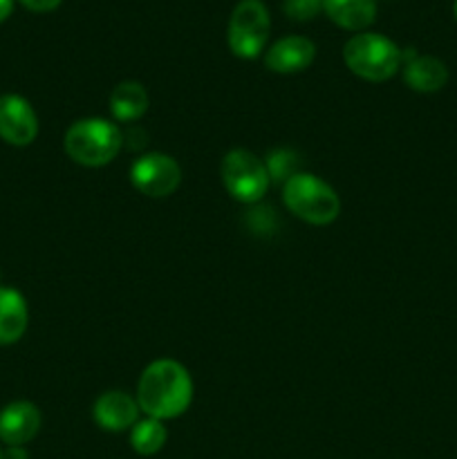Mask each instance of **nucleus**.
Masks as SVG:
<instances>
[{"mask_svg":"<svg viewBox=\"0 0 457 459\" xmlns=\"http://www.w3.org/2000/svg\"><path fill=\"white\" fill-rule=\"evenodd\" d=\"M40 411L31 402H12L0 411V442L25 446L39 435Z\"/></svg>","mask_w":457,"mask_h":459,"instance_id":"nucleus-10","label":"nucleus"},{"mask_svg":"<svg viewBox=\"0 0 457 459\" xmlns=\"http://www.w3.org/2000/svg\"><path fill=\"white\" fill-rule=\"evenodd\" d=\"M323 9V0H285V13L291 21H312Z\"/></svg>","mask_w":457,"mask_h":459,"instance_id":"nucleus-18","label":"nucleus"},{"mask_svg":"<svg viewBox=\"0 0 457 459\" xmlns=\"http://www.w3.org/2000/svg\"><path fill=\"white\" fill-rule=\"evenodd\" d=\"M39 134V117L21 94H0V139L9 146L25 148Z\"/></svg>","mask_w":457,"mask_h":459,"instance_id":"nucleus-8","label":"nucleus"},{"mask_svg":"<svg viewBox=\"0 0 457 459\" xmlns=\"http://www.w3.org/2000/svg\"><path fill=\"white\" fill-rule=\"evenodd\" d=\"M130 182L148 197H168L182 182V169L170 155L148 152L133 164Z\"/></svg>","mask_w":457,"mask_h":459,"instance_id":"nucleus-7","label":"nucleus"},{"mask_svg":"<svg viewBox=\"0 0 457 459\" xmlns=\"http://www.w3.org/2000/svg\"><path fill=\"white\" fill-rule=\"evenodd\" d=\"M139 411L152 420H175L193 402V381L186 368L173 359H157L142 372L137 384Z\"/></svg>","mask_w":457,"mask_h":459,"instance_id":"nucleus-1","label":"nucleus"},{"mask_svg":"<svg viewBox=\"0 0 457 459\" xmlns=\"http://www.w3.org/2000/svg\"><path fill=\"white\" fill-rule=\"evenodd\" d=\"M285 206L309 224H330L339 218L341 200L334 188L321 178L309 173H298L282 184Z\"/></svg>","mask_w":457,"mask_h":459,"instance_id":"nucleus-3","label":"nucleus"},{"mask_svg":"<svg viewBox=\"0 0 457 459\" xmlns=\"http://www.w3.org/2000/svg\"><path fill=\"white\" fill-rule=\"evenodd\" d=\"M3 459H30L25 446H7L3 451Z\"/></svg>","mask_w":457,"mask_h":459,"instance_id":"nucleus-21","label":"nucleus"},{"mask_svg":"<svg viewBox=\"0 0 457 459\" xmlns=\"http://www.w3.org/2000/svg\"><path fill=\"white\" fill-rule=\"evenodd\" d=\"M30 323L25 296L13 287H0V345H13L22 339Z\"/></svg>","mask_w":457,"mask_h":459,"instance_id":"nucleus-13","label":"nucleus"},{"mask_svg":"<svg viewBox=\"0 0 457 459\" xmlns=\"http://www.w3.org/2000/svg\"><path fill=\"white\" fill-rule=\"evenodd\" d=\"M269 39V12L263 0H240L228 18V48L240 58H258Z\"/></svg>","mask_w":457,"mask_h":459,"instance_id":"nucleus-6","label":"nucleus"},{"mask_svg":"<svg viewBox=\"0 0 457 459\" xmlns=\"http://www.w3.org/2000/svg\"><path fill=\"white\" fill-rule=\"evenodd\" d=\"M264 166H267L269 179L276 184H285L287 179L300 173L298 155L294 151H289V148H276V151L269 152V157L264 160Z\"/></svg>","mask_w":457,"mask_h":459,"instance_id":"nucleus-17","label":"nucleus"},{"mask_svg":"<svg viewBox=\"0 0 457 459\" xmlns=\"http://www.w3.org/2000/svg\"><path fill=\"white\" fill-rule=\"evenodd\" d=\"M22 7H27L30 12H39V13H45V12H54V9L61 4V0H21Z\"/></svg>","mask_w":457,"mask_h":459,"instance_id":"nucleus-20","label":"nucleus"},{"mask_svg":"<svg viewBox=\"0 0 457 459\" xmlns=\"http://www.w3.org/2000/svg\"><path fill=\"white\" fill-rule=\"evenodd\" d=\"M13 12V0H0V22L7 21Z\"/></svg>","mask_w":457,"mask_h":459,"instance_id":"nucleus-22","label":"nucleus"},{"mask_svg":"<svg viewBox=\"0 0 457 459\" xmlns=\"http://www.w3.org/2000/svg\"><path fill=\"white\" fill-rule=\"evenodd\" d=\"M220 175L228 195L245 204H258L272 182L264 161L245 148H236L224 155Z\"/></svg>","mask_w":457,"mask_h":459,"instance_id":"nucleus-5","label":"nucleus"},{"mask_svg":"<svg viewBox=\"0 0 457 459\" xmlns=\"http://www.w3.org/2000/svg\"><path fill=\"white\" fill-rule=\"evenodd\" d=\"M0 459H3V448H0Z\"/></svg>","mask_w":457,"mask_h":459,"instance_id":"nucleus-24","label":"nucleus"},{"mask_svg":"<svg viewBox=\"0 0 457 459\" xmlns=\"http://www.w3.org/2000/svg\"><path fill=\"white\" fill-rule=\"evenodd\" d=\"M246 224L258 233L273 231V229H276V215H273L272 206H258V209L249 211V215H246Z\"/></svg>","mask_w":457,"mask_h":459,"instance_id":"nucleus-19","label":"nucleus"},{"mask_svg":"<svg viewBox=\"0 0 457 459\" xmlns=\"http://www.w3.org/2000/svg\"><path fill=\"white\" fill-rule=\"evenodd\" d=\"M401 63L403 81L415 92L433 94L448 83V67L439 58L410 49V52H401Z\"/></svg>","mask_w":457,"mask_h":459,"instance_id":"nucleus-11","label":"nucleus"},{"mask_svg":"<svg viewBox=\"0 0 457 459\" xmlns=\"http://www.w3.org/2000/svg\"><path fill=\"white\" fill-rule=\"evenodd\" d=\"M323 12L343 30L366 31L376 18L375 0H323Z\"/></svg>","mask_w":457,"mask_h":459,"instance_id":"nucleus-14","label":"nucleus"},{"mask_svg":"<svg viewBox=\"0 0 457 459\" xmlns=\"http://www.w3.org/2000/svg\"><path fill=\"white\" fill-rule=\"evenodd\" d=\"M92 415L103 430L121 433L125 429H133L139 421V403L137 399L121 393V390H110L94 402Z\"/></svg>","mask_w":457,"mask_h":459,"instance_id":"nucleus-12","label":"nucleus"},{"mask_svg":"<svg viewBox=\"0 0 457 459\" xmlns=\"http://www.w3.org/2000/svg\"><path fill=\"white\" fill-rule=\"evenodd\" d=\"M166 437H168V433H166V426L161 424L160 420H152V417H148V420L137 421V424L133 426V433H130V444H133L134 453L148 457V455H155V453H160L161 448H164Z\"/></svg>","mask_w":457,"mask_h":459,"instance_id":"nucleus-16","label":"nucleus"},{"mask_svg":"<svg viewBox=\"0 0 457 459\" xmlns=\"http://www.w3.org/2000/svg\"><path fill=\"white\" fill-rule=\"evenodd\" d=\"M453 12H455V18H457V0H455V4H453Z\"/></svg>","mask_w":457,"mask_h":459,"instance_id":"nucleus-23","label":"nucleus"},{"mask_svg":"<svg viewBox=\"0 0 457 459\" xmlns=\"http://www.w3.org/2000/svg\"><path fill=\"white\" fill-rule=\"evenodd\" d=\"M110 110L116 121H134L148 110V92L137 81H124L110 94Z\"/></svg>","mask_w":457,"mask_h":459,"instance_id":"nucleus-15","label":"nucleus"},{"mask_svg":"<svg viewBox=\"0 0 457 459\" xmlns=\"http://www.w3.org/2000/svg\"><path fill=\"white\" fill-rule=\"evenodd\" d=\"M343 61L349 70L366 81H388L401 67V49L390 39L372 31H358L345 43Z\"/></svg>","mask_w":457,"mask_h":459,"instance_id":"nucleus-4","label":"nucleus"},{"mask_svg":"<svg viewBox=\"0 0 457 459\" xmlns=\"http://www.w3.org/2000/svg\"><path fill=\"white\" fill-rule=\"evenodd\" d=\"M316 45L307 36H285L276 40L264 54V65L276 74H296L312 65Z\"/></svg>","mask_w":457,"mask_h":459,"instance_id":"nucleus-9","label":"nucleus"},{"mask_svg":"<svg viewBox=\"0 0 457 459\" xmlns=\"http://www.w3.org/2000/svg\"><path fill=\"white\" fill-rule=\"evenodd\" d=\"M124 146V133L119 126L106 119H79L67 128L63 148L72 161L88 169L110 164Z\"/></svg>","mask_w":457,"mask_h":459,"instance_id":"nucleus-2","label":"nucleus"}]
</instances>
